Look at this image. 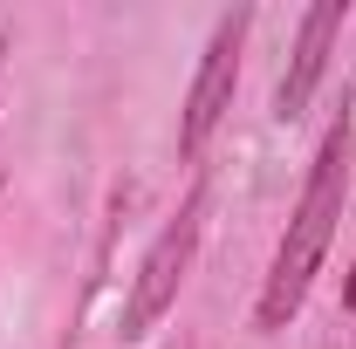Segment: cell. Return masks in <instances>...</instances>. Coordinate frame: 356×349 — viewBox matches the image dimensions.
I'll list each match as a JSON object with an SVG mask.
<instances>
[{
    "label": "cell",
    "instance_id": "obj_5",
    "mask_svg": "<svg viewBox=\"0 0 356 349\" xmlns=\"http://www.w3.org/2000/svg\"><path fill=\"white\" fill-rule=\"evenodd\" d=\"M343 308H350V322H356V261H350V274H343Z\"/></svg>",
    "mask_w": 356,
    "mask_h": 349
},
{
    "label": "cell",
    "instance_id": "obj_2",
    "mask_svg": "<svg viewBox=\"0 0 356 349\" xmlns=\"http://www.w3.org/2000/svg\"><path fill=\"white\" fill-rule=\"evenodd\" d=\"M199 240H206V185H192L185 206H178V213L158 226V240L144 247V261H137V274H131V295H124V315H117V336H124V343H144L178 308L185 281H192V261H199Z\"/></svg>",
    "mask_w": 356,
    "mask_h": 349
},
{
    "label": "cell",
    "instance_id": "obj_3",
    "mask_svg": "<svg viewBox=\"0 0 356 349\" xmlns=\"http://www.w3.org/2000/svg\"><path fill=\"white\" fill-rule=\"evenodd\" d=\"M247 28H254V7H233V14L213 21V42H206V55H199L192 89H185V110H178V151H185V158H199V151L213 144V131L226 124V110H233Z\"/></svg>",
    "mask_w": 356,
    "mask_h": 349
},
{
    "label": "cell",
    "instance_id": "obj_7",
    "mask_svg": "<svg viewBox=\"0 0 356 349\" xmlns=\"http://www.w3.org/2000/svg\"><path fill=\"white\" fill-rule=\"evenodd\" d=\"M350 165H356V151H350Z\"/></svg>",
    "mask_w": 356,
    "mask_h": 349
},
{
    "label": "cell",
    "instance_id": "obj_4",
    "mask_svg": "<svg viewBox=\"0 0 356 349\" xmlns=\"http://www.w3.org/2000/svg\"><path fill=\"white\" fill-rule=\"evenodd\" d=\"M343 21H350V7H343V0H315L309 14L295 21L288 69H281V83H274V117H281V124H295V117L315 103V89H322V76H329V55H336Z\"/></svg>",
    "mask_w": 356,
    "mask_h": 349
},
{
    "label": "cell",
    "instance_id": "obj_6",
    "mask_svg": "<svg viewBox=\"0 0 356 349\" xmlns=\"http://www.w3.org/2000/svg\"><path fill=\"white\" fill-rule=\"evenodd\" d=\"M0 55H7V35H0Z\"/></svg>",
    "mask_w": 356,
    "mask_h": 349
},
{
    "label": "cell",
    "instance_id": "obj_1",
    "mask_svg": "<svg viewBox=\"0 0 356 349\" xmlns=\"http://www.w3.org/2000/svg\"><path fill=\"white\" fill-rule=\"evenodd\" d=\"M343 192H350V124L336 117V124L322 131V144H315V165H309V178H302V199H295V213L281 226L274 261H267V281H261V295H254V329H261V336L288 329V322L302 315L315 274H322L329 247H336Z\"/></svg>",
    "mask_w": 356,
    "mask_h": 349
}]
</instances>
